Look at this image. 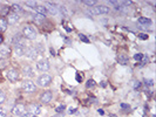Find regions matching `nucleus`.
Wrapping results in <instances>:
<instances>
[{
	"mask_svg": "<svg viewBox=\"0 0 156 117\" xmlns=\"http://www.w3.org/2000/svg\"><path fill=\"white\" fill-rule=\"evenodd\" d=\"M22 35L25 39L28 40H34L37 38V31L33 26L31 25H26L24 28H22Z\"/></svg>",
	"mask_w": 156,
	"mask_h": 117,
	"instance_id": "1",
	"label": "nucleus"
},
{
	"mask_svg": "<svg viewBox=\"0 0 156 117\" xmlns=\"http://www.w3.org/2000/svg\"><path fill=\"white\" fill-rule=\"evenodd\" d=\"M87 13H88V14H92V15L107 14V13H109V7H107V6H104V5H99V6H94V7L89 8Z\"/></svg>",
	"mask_w": 156,
	"mask_h": 117,
	"instance_id": "2",
	"label": "nucleus"
},
{
	"mask_svg": "<svg viewBox=\"0 0 156 117\" xmlns=\"http://www.w3.org/2000/svg\"><path fill=\"white\" fill-rule=\"evenodd\" d=\"M12 45L14 46V48L17 47H21V48H25L26 46V41H25V38L22 35H15L13 39H12Z\"/></svg>",
	"mask_w": 156,
	"mask_h": 117,
	"instance_id": "3",
	"label": "nucleus"
},
{
	"mask_svg": "<svg viewBox=\"0 0 156 117\" xmlns=\"http://www.w3.org/2000/svg\"><path fill=\"white\" fill-rule=\"evenodd\" d=\"M37 82H38V84H39L40 87H47V86L51 84L52 78H51L49 75H47V74H43V75H41V76L38 78Z\"/></svg>",
	"mask_w": 156,
	"mask_h": 117,
	"instance_id": "4",
	"label": "nucleus"
},
{
	"mask_svg": "<svg viewBox=\"0 0 156 117\" xmlns=\"http://www.w3.org/2000/svg\"><path fill=\"white\" fill-rule=\"evenodd\" d=\"M22 88H24V90L26 91V93H33V91H35L37 90V86L34 84V82L33 81H25L24 83H22Z\"/></svg>",
	"mask_w": 156,
	"mask_h": 117,
	"instance_id": "5",
	"label": "nucleus"
},
{
	"mask_svg": "<svg viewBox=\"0 0 156 117\" xmlns=\"http://www.w3.org/2000/svg\"><path fill=\"white\" fill-rule=\"evenodd\" d=\"M38 54H39V52L34 47H29V48L25 49V55L28 58H31V60H35L37 56H38Z\"/></svg>",
	"mask_w": 156,
	"mask_h": 117,
	"instance_id": "6",
	"label": "nucleus"
},
{
	"mask_svg": "<svg viewBox=\"0 0 156 117\" xmlns=\"http://www.w3.org/2000/svg\"><path fill=\"white\" fill-rule=\"evenodd\" d=\"M25 110H26V108H25L24 104H15V105L13 107V109H12V114L19 117L25 114Z\"/></svg>",
	"mask_w": 156,
	"mask_h": 117,
	"instance_id": "7",
	"label": "nucleus"
},
{
	"mask_svg": "<svg viewBox=\"0 0 156 117\" xmlns=\"http://www.w3.org/2000/svg\"><path fill=\"white\" fill-rule=\"evenodd\" d=\"M37 68H38V70H40V72H47L49 69V63L45 58L40 60V61L37 62Z\"/></svg>",
	"mask_w": 156,
	"mask_h": 117,
	"instance_id": "8",
	"label": "nucleus"
},
{
	"mask_svg": "<svg viewBox=\"0 0 156 117\" xmlns=\"http://www.w3.org/2000/svg\"><path fill=\"white\" fill-rule=\"evenodd\" d=\"M6 76H7V78H8L11 82H15V81L19 78V73H18V70H17V69L12 68V69H10V70L7 72Z\"/></svg>",
	"mask_w": 156,
	"mask_h": 117,
	"instance_id": "9",
	"label": "nucleus"
},
{
	"mask_svg": "<svg viewBox=\"0 0 156 117\" xmlns=\"http://www.w3.org/2000/svg\"><path fill=\"white\" fill-rule=\"evenodd\" d=\"M46 11L53 15H57L59 13V7L55 4H52V2H46Z\"/></svg>",
	"mask_w": 156,
	"mask_h": 117,
	"instance_id": "10",
	"label": "nucleus"
},
{
	"mask_svg": "<svg viewBox=\"0 0 156 117\" xmlns=\"http://www.w3.org/2000/svg\"><path fill=\"white\" fill-rule=\"evenodd\" d=\"M11 54V48L7 45H0V58H6Z\"/></svg>",
	"mask_w": 156,
	"mask_h": 117,
	"instance_id": "11",
	"label": "nucleus"
},
{
	"mask_svg": "<svg viewBox=\"0 0 156 117\" xmlns=\"http://www.w3.org/2000/svg\"><path fill=\"white\" fill-rule=\"evenodd\" d=\"M52 97H53V95H52L51 91H45V93L41 95L40 101H41L42 103H49V102L52 101Z\"/></svg>",
	"mask_w": 156,
	"mask_h": 117,
	"instance_id": "12",
	"label": "nucleus"
},
{
	"mask_svg": "<svg viewBox=\"0 0 156 117\" xmlns=\"http://www.w3.org/2000/svg\"><path fill=\"white\" fill-rule=\"evenodd\" d=\"M28 109H29V111H31V114H33V115H39L40 113H41V109H40L39 105H37V104H29V107H28Z\"/></svg>",
	"mask_w": 156,
	"mask_h": 117,
	"instance_id": "13",
	"label": "nucleus"
},
{
	"mask_svg": "<svg viewBox=\"0 0 156 117\" xmlns=\"http://www.w3.org/2000/svg\"><path fill=\"white\" fill-rule=\"evenodd\" d=\"M22 73H24V75L26 78H32L33 76V70H32V68L29 66H25L22 68Z\"/></svg>",
	"mask_w": 156,
	"mask_h": 117,
	"instance_id": "14",
	"label": "nucleus"
},
{
	"mask_svg": "<svg viewBox=\"0 0 156 117\" xmlns=\"http://www.w3.org/2000/svg\"><path fill=\"white\" fill-rule=\"evenodd\" d=\"M18 20H19V15L18 14L12 13V14L7 15V22H10V23H15Z\"/></svg>",
	"mask_w": 156,
	"mask_h": 117,
	"instance_id": "15",
	"label": "nucleus"
},
{
	"mask_svg": "<svg viewBox=\"0 0 156 117\" xmlns=\"http://www.w3.org/2000/svg\"><path fill=\"white\" fill-rule=\"evenodd\" d=\"M45 15H41V14H38V13H35L34 14V17H33V19H34V21L38 23V25H41V22H43L45 21Z\"/></svg>",
	"mask_w": 156,
	"mask_h": 117,
	"instance_id": "16",
	"label": "nucleus"
},
{
	"mask_svg": "<svg viewBox=\"0 0 156 117\" xmlns=\"http://www.w3.org/2000/svg\"><path fill=\"white\" fill-rule=\"evenodd\" d=\"M117 60H118V62H120L121 64H127V63H128V56H127L126 54H120Z\"/></svg>",
	"mask_w": 156,
	"mask_h": 117,
	"instance_id": "17",
	"label": "nucleus"
},
{
	"mask_svg": "<svg viewBox=\"0 0 156 117\" xmlns=\"http://www.w3.org/2000/svg\"><path fill=\"white\" fill-rule=\"evenodd\" d=\"M7 29V21L0 17V32H5Z\"/></svg>",
	"mask_w": 156,
	"mask_h": 117,
	"instance_id": "18",
	"label": "nucleus"
},
{
	"mask_svg": "<svg viewBox=\"0 0 156 117\" xmlns=\"http://www.w3.org/2000/svg\"><path fill=\"white\" fill-rule=\"evenodd\" d=\"M138 22L141 23V25H143V26H150L152 25V20L149 19V18H144V17H142V18H140L138 19Z\"/></svg>",
	"mask_w": 156,
	"mask_h": 117,
	"instance_id": "19",
	"label": "nucleus"
},
{
	"mask_svg": "<svg viewBox=\"0 0 156 117\" xmlns=\"http://www.w3.org/2000/svg\"><path fill=\"white\" fill-rule=\"evenodd\" d=\"M34 10H35V12H37L38 14H41V15H45L46 12H47L45 6H38V5H37V7H35Z\"/></svg>",
	"mask_w": 156,
	"mask_h": 117,
	"instance_id": "20",
	"label": "nucleus"
},
{
	"mask_svg": "<svg viewBox=\"0 0 156 117\" xmlns=\"http://www.w3.org/2000/svg\"><path fill=\"white\" fill-rule=\"evenodd\" d=\"M11 11H12V12H13L14 14H18L19 12H21V11H22V8L20 7L18 4H14V5H13V6L11 7Z\"/></svg>",
	"mask_w": 156,
	"mask_h": 117,
	"instance_id": "21",
	"label": "nucleus"
},
{
	"mask_svg": "<svg viewBox=\"0 0 156 117\" xmlns=\"http://www.w3.org/2000/svg\"><path fill=\"white\" fill-rule=\"evenodd\" d=\"M14 52H15V55H17V56H22V55L25 54V48L17 47V48H14Z\"/></svg>",
	"mask_w": 156,
	"mask_h": 117,
	"instance_id": "22",
	"label": "nucleus"
},
{
	"mask_svg": "<svg viewBox=\"0 0 156 117\" xmlns=\"http://www.w3.org/2000/svg\"><path fill=\"white\" fill-rule=\"evenodd\" d=\"M59 8H60L61 14L63 15V18H68V12H67V8H66L65 6H61V7H59Z\"/></svg>",
	"mask_w": 156,
	"mask_h": 117,
	"instance_id": "23",
	"label": "nucleus"
},
{
	"mask_svg": "<svg viewBox=\"0 0 156 117\" xmlns=\"http://www.w3.org/2000/svg\"><path fill=\"white\" fill-rule=\"evenodd\" d=\"M82 2H83L85 5H87V6H89V7H92V6H94V5L96 4L95 0H83Z\"/></svg>",
	"mask_w": 156,
	"mask_h": 117,
	"instance_id": "24",
	"label": "nucleus"
},
{
	"mask_svg": "<svg viewBox=\"0 0 156 117\" xmlns=\"http://www.w3.org/2000/svg\"><path fill=\"white\" fill-rule=\"evenodd\" d=\"M7 64H8V62L6 58H0V69H4Z\"/></svg>",
	"mask_w": 156,
	"mask_h": 117,
	"instance_id": "25",
	"label": "nucleus"
},
{
	"mask_svg": "<svg viewBox=\"0 0 156 117\" xmlns=\"http://www.w3.org/2000/svg\"><path fill=\"white\" fill-rule=\"evenodd\" d=\"M95 86V81L94 80H88V82L86 83V87L87 88H93Z\"/></svg>",
	"mask_w": 156,
	"mask_h": 117,
	"instance_id": "26",
	"label": "nucleus"
},
{
	"mask_svg": "<svg viewBox=\"0 0 156 117\" xmlns=\"http://www.w3.org/2000/svg\"><path fill=\"white\" fill-rule=\"evenodd\" d=\"M27 6H29V7H32V8H35L37 7V2L35 1H26L25 2Z\"/></svg>",
	"mask_w": 156,
	"mask_h": 117,
	"instance_id": "27",
	"label": "nucleus"
},
{
	"mask_svg": "<svg viewBox=\"0 0 156 117\" xmlns=\"http://www.w3.org/2000/svg\"><path fill=\"white\" fill-rule=\"evenodd\" d=\"M144 83H146V86H149V87L154 86V81H153L152 78H146V80H144Z\"/></svg>",
	"mask_w": 156,
	"mask_h": 117,
	"instance_id": "28",
	"label": "nucleus"
},
{
	"mask_svg": "<svg viewBox=\"0 0 156 117\" xmlns=\"http://www.w3.org/2000/svg\"><path fill=\"white\" fill-rule=\"evenodd\" d=\"M5 98H6V95H5V93L0 89V104H2L4 103V101H5Z\"/></svg>",
	"mask_w": 156,
	"mask_h": 117,
	"instance_id": "29",
	"label": "nucleus"
},
{
	"mask_svg": "<svg viewBox=\"0 0 156 117\" xmlns=\"http://www.w3.org/2000/svg\"><path fill=\"white\" fill-rule=\"evenodd\" d=\"M8 11H10L8 7H2L1 11H0V14H1V15H6V14L8 13Z\"/></svg>",
	"mask_w": 156,
	"mask_h": 117,
	"instance_id": "30",
	"label": "nucleus"
},
{
	"mask_svg": "<svg viewBox=\"0 0 156 117\" xmlns=\"http://www.w3.org/2000/svg\"><path fill=\"white\" fill-rule=\"evenodd\" d=\"M134 58H135L136 61H141V60L143 58V54H141V53H137V54H135V55H134Z\"/></svg>",
	"mask_w": 156,
	"mask_h": 117,
	"instance_id": "31",
	"label": "nucleus"
},
{
	"mask_svg": "<svg viewBox=\"0 0 156 117\" xmlns=\"http://www.w3.org/2000/svg\"><path fill=\"white\" fill-rule=\"evenodd\" d=\"M148 61H149V60H148V58H147V56H143V58L141 60V63H140V66H144L146 63H148Z\"/></svg>",
	"mask_w": 156,
	"mask_h": 117,
	"instance_id": "32",
	"label": "nucleus"
},
{
	"mask_svg": "<svg viewBox=\"0 0 156 117\" xmlns=\"http://www.w3.org/2000/svg\"><path fill=\"white\" fill-rule=\"evenodd\" d=\"M141 88V82H138V81H134V89L137 90V89H140Z\"/></svg>",
	"mask_w": 156,
	"mask_h": 117,
	"instance_id": "33",
	"label": "nucleus"
},
{
	"mask_svg": "<svg viewBox=\"0 0 156 117\" xmlns=\"http://www.w3.org/2000/svg\"><path fill=\"white\" fill-rule=\"evenodd\" d=\"M65 109H66V107H65V105H59L58 108L55 109V111H57V113H62Z\"/></svg>",
	"mask_w": 156,
	"mask_h": 117,
	"instance_id": "34",
	"label": "nucleus"
},
{
	"mask_svg": "<svg viewBox=\"0 0 156 117\" xmlns=\"http://www.w3.org/2000/svg\"><path fill=\"white\" fill-rule=\"evenodd\" d=\"M80 40H81V41H83V42H89L88 38H87L86 35H83V34H80Z\"/></svg>",
	"mask_w": 156,
	"mask_h": 117,
	"instance_id": "35",
	"label": "nucleus"
},
{
	"mask_svg": "<svg viewBox=\"0 0 156 117\" xmlns=\"http://www.w3.org/2000/svg\"><path fill=\"white\" fill-rule=\"evenodd\" d=\"M121 108H122V109H126V110H129V109H130V105H129V104H126V103H122V104H121Z\"/></svg>",
	"mask_w": 156,
	"mask_h": 117,
	"instance_id": "36",
	"label": "nucleus"
},
{
	"mask_svg": "<svg viewBox=\"0 0 156 117\" xmlns=\"http://www.w3.org/2000/svg\"><path fill=\"white\" fill-rule=\"evenodd\" d=\"M138 38L142 40H147L148 39V35L147 34H144V33H141V34H138Z\"/></svg>",
	"mask_w": 156,
	"mask_h": 117,
	"instance_id": "37",
	"label": "nucleus"
},
{
	"mask_svg": "<svg viewBox=\"0 0 156 117\" xmlns=\"http://www.w3.org/2000/svg\"><path fill=\"white\" fill-rule=\"evenodd\" d=\"M0 117H6V110L0 108Z\"/></svg>",
	"mask_w": 156,
	"mask_h": 117,
	"instance_id": "38",
	"label": "nucleus"
},
{
	"mask_svg": "<svg viewBox=\"0 0 156 117\" xmlns=\"http://www.w3.org/2000/svg\"><path fill=\"white\" fill-rule=\"evenodd\" d=\"M19 117H37V116L33 115V114H31V113H28V114H24V115H21Z\"/></svg>",
	"mask_w": 156,
	"mask_h": 117,
	"instance_id": "39",
	"label": "nucleus"
},
{
	"mask_svg": "<svg viewBox=\"0 0 156 117\" xmlns=\"http://www.w3.org/2000/svg\"><path fill=\"white\" fill-rule=\"evenodd\" d=\"M75 113H77V109H75V108H69L68 114H71V115H72V114H75Z\"/></svg>",
	"mask_w": 156,
	"mask_h": 117,
	"instance_id": "40",
	"label": "nucleus"
},
{
	"mask_svg": "<svg viewBox=\"0 0 156 117\" xmlns=\"http://www.w3.org/2000/svg\"><path fill=\"white\" fill-rule=\"evenodd\" d=\"M77 81H78V82H81V81H82V75L78 74V75H77Z\"/></svg>",
	"mask_w": 156,
	"mask_h": 117,
	"instance_id": "41",
	"label": "nucleus"
},
{
	"mask_svg": "<svg viewBox=\"0 0 156 117\" xmlns=\"http://www.w3.org/2000/svg\"><path fill=\"white\" fill-rule=\"evenodd\" d=\"M98 111H99V114H100V115H103V114H104V113H103V110H101V109L98 110Z\"/></svg>",
	"mask_w": 156,
	"mask_h": 117,
	"instance_id": "42",
	"label": "nucleus"
},
{
	"mask_svg": "<svg viewBox=\"0 0 156 117\" xmlns=\"http://www.w3.org/2000/svg\"><path fill=\"white\" fill-rule=\"evenodd\" d=\"M1 41H2V38H1V37H0V45H1Z\"/></svg>",
	"mask_w": 156,
	"mask_h": 117,
	"instance_id": "43",
	"label": "nucleus"
},
{
	"mask_svg": "<svg viewBox=\"0 0 156 117\" xmlns=\"http://www.w3.org/2000/svg\"><path fill=\"white\" fill-rule=\"evenodd\" d=\"M110 117H116V116H114V115H112V116H110Z\"/></svg>",
	"mask_w": 156,
	"mask_h": 117,
	"instance_id": "44",
	"label": "nucleus"
},
{
	"mask_svg": "<svg viewBox=\"0 0 156 117\" xmlns=\"http://www.w3.org/2000/svg\"><path fill=\"white\" fill-rule=\"evenodd\" d=\"M6 117H11V116H6Z\"/></svg>",
	"mask_w": 156,
	"mask_h": 117,
	"instance_id": "45",
	"label": "nucleus"
}]
</instances>
